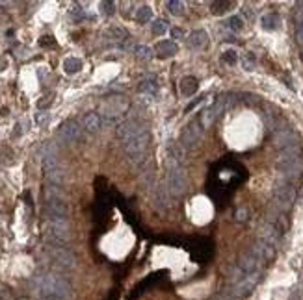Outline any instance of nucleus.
<instances>
[{"label": "nucleus", "mask_w": 303, "mask_h": 300, "mask_svg": "<svg viewBox=\"0 0 303 300\" xmlns=\"http://www.w3.org/2000/svg\"><path fill=\"white\" fill-rule=\"evenodd\" d=\"M151 17H153V12H151V8H149V6H140L136 10V21L140 24L149 23V21H151Z\"/></svg>", "instance_id": "28"}, {"label": "nucleus", "mask_w": 303, "mask_h": 300, "mask_svg": "<svg viewBox=\"0 0 303 300\" xmlns=\"http://www.w3.org/2000/svg\"><path fill=\"white\" fill-rule=\"evenodd\" d=\"M103 126V119H101V113H95V111H90L82 117V128L88 132H99Z\"/></svg>", "instance_id": "20"}, {"label": "nucleus", "mask_w": 303, "mask_h": 300, "mask_svg": "<svg viewBox=\"0 0 303 300\" xmlns=\"http://www.w3.org/2000/svg\"><path fill=\"white\" fill-rule=\"evenodd\" d=\"M296 200V189L288 184H283V186H277L274 189V204L277 206L279 211L290 210L292 204Z\"/></svg>", "instance_id": "6"}, {"label": "nucleus", "mask_w": 303, "mask_h": 300, "mask_svg": "<svg viewBox=\"0 0 303 300\" xmlns=\"http://www.w3.org/2000/svg\"><path fill=\"white\" fill-rule=\"evenodd\" d=\"M134 54H136L138 59H143V62H149V59L153 57V50H151L149 46H145V45L136 46V50H134Z\"/></svg>", "instance_id": "29"}, {"label": "nucleus", "mask_w": 303, "mask_h": 300, "mask_svg": "<svg viewBox=\"0 0 303 300\" xmlns=\"http://www.w3.org/2000/svg\"><path fill=\"white\" fill-rule=\"evenodd\" d=\"M296 145H297V136L292 130H281L274 136V147L279 148V150L296 147Z\"/></svg>", "instance_id": "17"}, {"label": "nucleus", "mask_w": 303, "mask_h": 300, "mask_svg": "<svg viewBox=\"0 0 303 300\" xmlns=\"http://www.w3.org/2000/svg\"><path fill=\"white\" fill-rule=\"evenodd\" d=\"M258 276H261L258 272L246 274V276L242 278L240 282L235 283V287L231 289V294H233V296L238 300V298H242V296H246L247 293H251L253 287H255V285H257V282H258Z\"/></svg>", "instance_id": "11"}, {"label": "nucleus", "mask_w": 303, "mask_h": 300, "mask_svg": "<svg viewBox=\"0 0 303 300\" xmlns=\"http://www.w3.org/2000/svg\"><path fill=\"white\" fill-rule=\"evenodd\" d=\"M223 109H225V96H220L210 108L205 109V111L201 113V126H203V130H205V128H210V126L214 125V121L222 115Z\"/></svg>", "instance_id": "12"}, {"label": "nucleus", "mask_w": 303, "mask_h": 300, "mask_svg": "<svg viewBox=\"0 0 303 300\" xmlns=\"http://www.w3.org/2000/svg\"><path fill=\"white\" fill-rule=\"evenodd\" d=\"M47 208V219H67L69 215V204L63 198H56V200H45Z\"/></svg>", "instance_id": "13"}, {"label": "nucleus", "mask_w": 303, "mask_h": 300, "mask_svg": "<svg viewBox=\"0 0 303 300\" xmlns=\"http://www.w3.org/2000/svg\"><path fill=\"white\" fill-rule=\"evenodd\" d=\"M167 32V23L164 19H156L153 21V34L155 35H164Z\"/></svg>", "instance_id": "31"}, {"label": "nucleus", "mask_w": 303, "mask_h": 300, "mask_svg": "<svg viewBox=\"0 0 303 300\" xmlns=\"http://www.w3.org/2000/svg\"><path fill=\"white\" fill-rule=\"evenodd\" d=\"M47 115H37V123H45Z\"/></svg>", "instance_id": "44"}, {"label": "nucleus", "mask_w": 303, "mask_h": 300, "mask_svg": "<svg viewBox=\"0 0 303 300\" xmlns=\"http://www.w3.org/2000/svg\"><path fill=\"white\" fill-rule=\"evenodd\" d=\"M153 204L158 211L166 213L171 206V195H169V189H167L166 184H156L155 191H153Z\"/></svg>", "instance_id": "9"}, {"label": "nucleus", "mask_w": 303, "mask_h": 300, "mask_svg": "<svg viewBox=\"0 0 303 300\" xmlns=\"http://www.w3.org/2000/svg\"><path fill=\"white\" fill-rule=\"evenodd\" d=\"M101 8H104V13H106V15H112L115 6L112 4V2H103V4H101Z\"/></svg>", "instance_id": "39"}, {"label": "nucleus", "mask_w": 303, "mask_h": 300, "mask_svg": "<svg viewBox=\"0 0 303 300\" xmlns=\"http://www.w3.org/2000/svg\"><path fill=\"white\" fill-rule=\"evenodd\" d=\"M58 137H60L63 143H74L80 137V126L76 125L74 121H65V123H62L60 128H58Z\"/></svg>", "instance_id": "16"}, {"label": "nucleus", "mask_w": 303, "mask_h": 300, "mask_svg": "<svg viewBox=\"0 0 303 300\" xmlns=\"http://www.w3.org/2000/svg\"><path fill=\"white\" fill-rule=\"evenodd\" d=\"M145 130H147V128H143L142 123L131 119V121L121 123V125L117 126L115 134H117V137H119L121 141H125V139H128V137H134V136H138V134H142V132H145Z\"/></svg>", "instance_id": "15"}, {"label": "nucleus", "mask_w": 303, "mask_h": 300, "mask_svg": "<svg viewBox=\"0 0 303 300\" xmlns=\"http://www.w3.org/2000/svg\"><path fill=\"white\" fill-rule=\"evenodd\" d=\"M167 10H169L171 15L181 17V15L184 13V4L183 2H179V0H173V2H167Z\"/></svg>", "instance_id": "30"}, {"label": "nucleus", "mask_w": 303, "mask_h": 300, "mask_svg": "<svg viewBox=\"0 0 303 300\" xmlns=\"http://www.w3.org/2000/svg\"><path fill=\"white\" fill-rule=\"evenodd\" d=\"M197 80L192 78V76H186V78L181 80V93H183L184 96H192L195 95V91H197Z\"/></svg>", "instance_id": "23"}, {"label": "nucleus", "mask_w": 303, "mask_h": 300, "mask_svg": "<svg viewBox=\"0 0 303 300\" xmlns=\"http://www.w3.org/2000/svg\"><path fill=\"white\" fill-rule=\"evenodd\" d=\"M261 26H263L264 30H275L279 26V17H277L275 13H268V15H264V17L261 19Z\"/></svg>", "instance_id": "27"}, {"label": "nucleus", "mask_w": 303, "mask_h": 300, "mask_svg": "<svg viewBox=\"0 0 303 300\" xmlns=\"http://www.w3.org/2000/svg\"><path fill=\"white\" fill-rule=\"evenodd\" d=\"M43 195H45V200H56V198H63V200H65L63 191L58 186H54V184H49V186L45 187Z\"/></svg>", "instance_id": "25"}, {"label": "nucleus", "mask_w": 303, "mask_h": 300, "mask_svg": "<svg viewBox=\"0 0 303 300\" xmlns=\"http://www.w3.org/2000/svg\"><path fill=\"white\" fill-rule=\"evenodd\" d=\"M210 8L214 15H222V13L227 12V8H231V2H214Z\"/></svg>", "instance_id": "32"}, {"label": "nucleus", "mask_w": 303, "mask_h": 300, "mask_svg": "<svg viewBox=\"0 0 303 300\" xmlns=\"http://www.w3.org/2000/svg\"><path fill=\"white\" fill-rule=\"evenodd\" d=\"M188 45L192 48H195V50H203L208 45V34H206L205 30H194L188 35Z\"/></svg>", "instance_id": "21"}, {"label": "nucleus", "mask_w": 303, "mask_h": 300, "mask_svg": "<svg viewBox=\"0 0 303 300\" xmlns=\"http://www.w3.org/2000/svg\"><path fill=\"white\" fill-rule=\"evenodd\" d=\"M275 169L279 170L283 176H286V178H296L299 174V170H301V150H299V145L281 150V154L275 159Z\"/></svg>", "instance_id": "2"}, {"label": "nucleus", "mask_w": 303, "mask_h": 300, "mask_svg": "<svg viewBox=\"0 0 303 300\" xmlns=\"http://www.w3.org/2000/svg\"><path fill=\"white\" fill-rule=\"evenodd\" d=\"M126 108H128V104H126V100L123 98V96H110V98H106L103 102V113L106 115V117H119V115H123L126 111Z\"/></svg>", "instance_id": "10"}, {"label": "nucleus", "mask_w": 303, "mask_h": 300, "mask_svg": "<svg viewBox=\"0 0 303 300\" xmlns=\"http://www.w3.org/2000/svg\"><path fill=\"white\" fill-rule=\"evenodd\" d=\"M279 230H277V226L275 224H272V222H266V224H263L261 226V241L266 245H270V247H277V241H279Z\"/></svg>", "instance_id": "18"}, {"label": "nucleus", "mask_w": 303, "mask_h": 300, "mask_svg": "<svg viewBox=\"0 0 303 300\" xmlns=\"http://www.w3.org/2000/svg\"><path fill=\"white\" fill-rule=\"evenodd\" d=\"M80 69H82V62L78 57H67V59L63 62V71L67 74H76Z\"/></svg>", "instance_id": "26"}, {"label": "nucleus", "mask_w": 303, "mask_h": 300, "mask_svg": "<svg viewBox=\"0 0 303 300\" xmlns=\"http://www.w3.org/2000/svg\"><path fill=\"white\" fill-rule=\"evenodd\" d=\"M138 89H140V93H155L156 84H155V82H151V80H143Z\"/></svg>", "instance_id": "33"}, {"label": "nucleus", "mask_w": 303, "mask_h": 300, "mask_svg": "<svg viewBox=\"0 0 303 300\" xmlns=\"http://www.w3.org/2000/svg\"><path fill=\"white\" fill-rule=\"evenodd\" d=\"M258 265H261V261L251 254V252H246V254L240 256V260H238V267L242 269L244 274H253V272H258Z\"/></svg>", "instance_id": "19"}, {"label": "nucleus", "mask_w": 303, "mask_h": 300, "mask_svg": "<svg viewBox=\"0 0 303 300\" xmlns=\"http://www.w3.org/2000/svg\"><path fill=\"white\" fill-rule=\"evenodd\" d=\"M244 65H246V69H251L253 65H255V59H253L251 56H249V59L246 57V59H244Z\"/></svg>", "instance_id": "42"}, {"label": "nucleus", "mask_w": 303, "mask_h": 300, "mask_svg": "<svg viewBox=\"0 0 303 300\" xmlns=\"http://www.w3.org/2000/svg\"><path fill=\"white\" fill-rule=\"evenodd\" d=\"M223 62L229 63V65H235V63L238 62V54H236L235 50H227L223 54Z\"/></svg>", "instance_id": "35"}, {"label": "nucleus", "mask_w": 303, "mask_h": 300, "mask_svg": "<svg viewBox=\"0 0 303 300\" xmlns=\"http://www.w3.org/2000/svg\"><path fill=\"white\" fill-rule=\"evenodd\" d=\"M45 176H47V180L51 182V184H54V186H60V184L63 182V178H65V174H63V170L60 165L45 170Z\"/></svg>", "instance_id": "24"}, {"label": "nucleus", "mask_w": 303, "mask_h": 300, "mask_svg": "<svg viewBox=\"0 0 303 300\" xmlns=\"http://www.w3.org/2000/svg\"><path fill=\"white\" fill-rule=\"evenodd\" d=\"M71 15H73L76 21H80V19H84V10H80V8H73V10H71Z\"/></svg>", "instance_id": "38"}, {"label": "nucleus", "mask_w": 303, "mask_h": 300, "mask_svg": "<svg viewBox=\"0 0 303 300\" xmlns=\"http://www.w3.org/2000/svg\"><path fill=\"white\" fill-rule=\"evenodd\" d=\"M294 21H296L297 26H299V24H303V2H301V4H297L296 12H294Z\"/></svg>", "instance_id": "36"}, {"label": "nucleus", "mask_w": 303, "mask_h": 300, "mask_svg": "<svg viewBox=\"0 0 303 300\" xmlns=\"http://www.w3.org/2000/svg\"><path fill=\"white\" fill-rule=\"evenodd\" d=\"M296 41L299 45H303V24H299L296 28Z\"/></svg>", "instance_id": "40"}, {"label": "nucleus", "mask_w": 303, "mask_h": 300, "mask_svg": "<svg viewBox=\"0 0 303 300\" xmlns=\"http://www.w3.org/2000/svg\"><path fill=\"white\" fill-rule=\"evenodd\" d=\"M246 210H240L238 211V213H236V219H238V221H246Z\"/></svg>", "instance_id": "43"}, {"label": "nucleus", "mask_w": 303, "mask_h": 300, "mask_svg": "<svg viewBox=\"0 0 303 300\" xmlns=\"http://www.w3.org/2000/svg\"><path fill=\"white\" fill-rule=\"evenodd\" d=\"M35 294L39 300H73V287L63 276L49 272L35 278Z\"/></svg>", "instance_id": "1"}, {"label": "nucleus", "mask_w": 303, "mask_h": 300, "mask_svg": "<svg viewBox=\"0 0 303 300\" xmlns=\"http://www.w3.org/2000/svg\"><path fill=\"white\" fill-rule=\"evenodd\" d=\"M171 35L175 37V39H181V37H183V30H181V28H173L171 30Z\"/></svg>", "instance_id": "41"}, {"label": "nucleus", "mask_w": 303, "mask_h": 300, "mask_svg": "<svg viewBox=\"0 0 303 300\" xmlns=\"http://www.w3.org/2000/svg\"><path fill=\"white\" fill-rule=\"evenodd\" d=\"M149 141H151V137H149V132H142V134H138L134 137H128L123 141V148H125V154L128 156L134 165H140L145 159L147 156V148H149Z\"/></svg>", "instance_id": "3"}, {"label": "nucleus", "mask_w": 303, "mask_h": 300, "mask_svg": "<svg viewBox=\"0 0 303 300\" xmlns=\"http://www.w3.org/2000/svg\"><path fill=\"white\" fill-rule=\"evenodd\" d=\"M201 137H203V126L197 121H192L183 128L179 141L184 148H195L201 143Z\"/></svg>", "instance_id": "5"}, {"label": "nucleus", "mask_w": 303, "mask_h": 300, "mask_svg": "<svg viewBox=\"0 0 303 300\" xmlns=\"http://www.w3.org/2000/svg\"><path fill=\"white\" fill-rule=\"evenodd\" d=\"M184 163V148H181L179 145H169L166 152V169L167 172L177 169H183Z\"/></svg>", "instance_id": "14"}, {"label": "nucleus", "mask_w": 303, "mask_h": 300, "mask_svg": "<svg viewBox=\"0 0 303 300\" xmlns=\"http://www.w3.org/2000/svg\"><path fill=\"white\" fill-rule=\"evenodd\" d=\"M45 235L52 243L63 245L71 239V224L67 219H47L45 222Z\"/></svg>", "instance_id": "4"}, {"label": "nucleus", "mask_w": 303, "mask_h": 300, "mask_svg": "<svg viewBox=\"0 0 303 300\" xmlns=\"http://www.w3.org/2000/svg\"><path fill=\"white\" fill-rule=\"evenodd\" d=\"M167 189H169V195L171 197H183L186 187H188V178H186V172L183 169L171 170L167 172Z\"/></svg>", "instance_id": "7"}, {"label": "nucleus", "mask_w": 303, "mask_h": 300, "mask_svg": "<svg viewBox=\"0 0 303 300\" xmlns=\"http://www.w3.org/2000/svg\"><path fill=\"white\" fill-rule=\"evenodd\" d=\"M229 28L233 30V32H240L242 28H244V24H242V19L240 17H231L229 19Z\"/></svg>", "instance_id": "34"}, {"label": "nucleus", "mask_w": 303, "mask_h": 300, "mask_svg": "<svg viewBox=\"0 0 303 300\" xmlns=\"http://www.w3.org/2000/svg\"><path fill=\"white\" fill-rule=\"evenodd\" d=\"M155 50H156V54H158V56L167 57V56H173V54H177V45H175L173 41L164 39V41H158V43H156Z\"/></svg>", "instance_id": "22"}, {"label": "nucleus", "mask_w": 303, "mask_h": 300, "mask_svg": "<svg viewBox=\"0 0 303 300\" xmlns=\"http://www.w3.org/2000/svg\"><path fill=\"white\" fill-rule=\"evenodd\" d=\"M49 256L54 261V265L62 267V269H74L76 265V258L71 250L63 249V247H51L49 249Z\"/></svg>", "instance_id": "8"}, {"label": "nucleus", "mask_w": 303, "mask_h": 300, "mask_svg": "<svg viewBox=\"0 0 303 300\" xmlns=\"http://www.w3.org/2000/svg\"><path fill=\"white\" fill-rule=\"evenodd\" d=\"M51 104H52V96H43V100H39V102H37V108L45 109V108H49Z\"/></svg>", "instance_id": "37"}]
</instances>
